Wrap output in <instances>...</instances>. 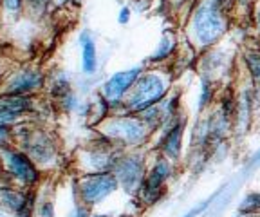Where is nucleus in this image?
<instances>
[{"instance_id":"obj_1","label":"nucleus","mask_w":260,"mask_h":217,"mask_svg":"<svg viewBox=\"0 0 260 217\" xmlns=\"http://www.w3.org/2000/svg\"><path fill=\"white\" fill-rule=\"evenodd\" d=\"M226 27L222 0H201L191 15V42L199 47H210L226 33Z\"/></svg>"},{"instance_id":"obj_7","label":"nucleus","mask_w":260,"mask_h":217,"mask_svg":"<svg viewBox=\"0 0 260 217\" xmlns=\"http://www.w3.org/2000/svg\"><path fill=\"white\" fill-rule=\"evenodd\" d=\"M172 176V165L167 158H159L155 160L152 170L145 176L141 189H139V196L141 201L146 205H154L155 201L161 197L162 187H165V181Z\"/></svg>"},{"instance_id":"obj_21","label":"nucleus","mask_w":260,"mask_h":217,"mask_svg":"<svg viewBox=\"0 0 260 217\" xmlns=\"http://www.w3.org/2000/svg\"><path fill=\"white\" fill-rule=\"evenodd\" d=\"M2 4L8 13H20L24 0H2Z\"/></svg>"},{"instance_id":"obj_27","label":"nucleus","mask_w":260,"mask_h":217,"mask_svg":"<svg viewBox=\"0 0 260 217\" xmlns=\"http://www.w3.org/2000/svg\"><path fill=\"white\" fill-rule=\"evenodd\" d=\"M92 217H107V215H92Z\"/></svg>"},{"instance_id":"obj_10","label":"nucleus","mask_w":260,"mask_h":217,"mask_svg":"<svg viewBox=\"0 0 260 217\" xmlns=\"http://www.w3.org/2000/svg\"><path fill=\"white\" fill-rule=\"evenodd\" d=\"M25 148H27V156L35 163L49 165L56 158V150H54L53 141H49L44 132H37V134H29L27 132Z\"/></svg>"},{"instance_id":"obj_12","label":"nucleus","mask_w":260,"mask_h":217,"mask_svg":"<svg viewBox=\"0 0 260 217\" xmlns=\"http://www.w3.org/2000/svg\"><path fill=\"white\" fill-rule=\"evenodd\" d=\"M119 158L109 150H90L85 152V158H81L80 163H83V170L87 174H98V172H112Z\"/></svg>"},{"instance_id":"obj_2","label":"nucleus","mask_w":260,"mask_h":217,"mask_svg":"<svg viewBox=\"0 0 260 217\" xmlns=\"http://www.w3.org/2000/svg\"><path fill=\"white\" fill-rule=\"evenodd\" d=\"M168 90H170V78L167 74L159 71L145 73L128 90V95L123 100V107L130 114H141L146 109L161 103L167 98Z\"/></svg>"},{"instance_id":"obj_5","label":"nucleus","mask_w":260,"mask_h":217,"mask_svg":"<svg viewBox=\"0 0 260 217\" xmlns=\"http://www.w3.org/2000/svg\"><path fill=\"white\" fill-rule=\"evenodd\" d=\"M0 154H2V160H4L6 170L16 183L24 184V187H32V184L38 183L40 172H38L37 163L25 152L6 147L0 150Z\"/></svg>"},{"instance_id":"obj_25","label":"nucleus","mask_w":260,"mask_h":217,"mask_svg":"<svg viewBox=\"0 0 260 217\" xmlns=\"http://www.w3.org/2000/svg\"><path fill=\"white\" fill-rule=\"evenodd\" d=\"M255 22H256V25H258V29H260V11L255 13Z\"/></svg>"},{"instance_id":"obj_23","label":"nucleus","mask_w":260,"mask_h":217,"mask_svg":"<svg viewBox=\"0 0 260 217\" xmlns=\"http://www.w3.org/2000/svg\"><path fill=\"white\" fill-rule=\"evenodd\" d=\"M11 138V131H9L8 123H0V147H4Z\"/></svg>"},{"instance_id":"obj_13","label":"nucleus","mask_w":260,"mask_h":217,"mask_svg":"<svg viewBox=\"0 0 260 217\" xmlns=\"http://www.w3.org/2000/svg\"><path fill=\"white\" fill-rule=\"evenodd\" d=\"M183 132H184L183 121L172 123L170 129H168L167 134H165V138H162L161 150L170 161L179 160V156H181V148H183Z\"/></svg>"},{"instance_id":"obj_24","label":"nucleus","mask_w":260,"mask_h":217,"mask_svg":"<svg viewBox=\"0 0 260 217\" xmlns=\"http://www.w3.org/2000/svg\"><path fill=\"white\" fill-rule=\"evenodd\" d=\"M128 20H130V8H123L121 11H119V24L125 25Z\"/></svg>"},{"instance_id":"obj_16","label":"nucleus","mask_w":260,"mask_h":217,"mask_svg":"<svg viewBox=\"0 0 260 217\" xmlns=\"http://www.w3.org/2000/svg\"><path fill=\"white\" fill-rule=\"evenodd\" d=\"M175 49V37L170 33H165L161 38V44H159L157 51L152 54V61H161V60H167Z\"/></svg>"},{"instance_id":"obj_19","label":"nucleus","mask_w":260,"mask_h":217,"mask_svg":"<svg viewBox=\"0 0 260 217\" xmlns=\"http://www.w3.org/2000/svg\"><path fill=\"white\" fill-rule=\"evenodd\" d=\"M35 213H37V217H56V213H54V203L49 197L37 201Z\"/></svg>"},{"instance_id":"obj_18","label":"nucleus","mask_w":260,"mask_h":217,"mask_svg":"<svg viewBox=\"0 0 260 217\" xmlns=\"http://www.w3.org/2000/svg\"><path fill=\"white\" fill-rule=\"evenodd\" d=\"M51 92H53V96H56V98H63L65 95H69V92H71V82H69V78H67L65 74H61V73L58 74V78L54 80Z\"/></svg>"},{"instance_id":"obj_22","label":"nucleus","mask_w":260,"mask_h":217,"mask_svg":"<svg viewBox=\"0 0 260 217\" xmlns=\"http://www.w3.org/2000/svg\"><path fill=\"white\" fill-rule=\"evenodd\" d=\"M211 98V87L208 82H204L203 85V92H201V102H199V109H203V107L208 105V102H210Z\"/></svg>"},{"instance_id":"obj_9","label":"nucleus","mask_w":260,"mask_h":217,"mask_svg":"<svg viewBox=\"0 0 260 217\" xmlns=\"http://www.w3.org/2000/svg\"><path fill=\"white\" fill-rule=\"evenodd\" d=\"M44 74L37 69H20L11 73L4 82V92L2 95H22L27 96L37 92L44 87Z\"/></svg>"},{"instance_id":"obj_14","label":"nucleus","mask_w":260,"mask_h":217,"mask_svg":"<svg viewBox=\"0 0 260 217\" xmlns=\"http://www.w3.org/2000/svg\"><path fill=\"white\" fill-rule=\"evenodd\" d=\"M81 67L85 74H94L98 69V54L96 45L89 35H81Z\"/></svg>"},{"instance_id":"obj_8","label":"nucleus","mask_w":260,"mask_h":217,"mask_svg":"<svg viewBox=\"0 0 260 217\" xmlns=\"http://www.w3.org/2000/svg\"><path fill=\"white\" fill-rule=\"evenodd\" d=\"M141 67H132L128 71H121V73L112 74L103 85V98L109 102L110 107H116L123 103L125 96L128 95V90L134 87V83L141 76Z\"/></svg>"},{"instance_id":"obj_11","label":"nucleus","mask_w":260,"mask_h":217,"mask_svg":"<svg viewBox=\"0 0 260 217\" xmlns=\"http://www.w3.org/2000/svg\"><path fill=\"white\" fill-rule=\"evenodd\" d=\"M32 109L29 96L22 95H0V123H11L20 114Z\"/></svg>"},{"instance_id":"obj_17","label":"nucleus","mask_w":260,"mask_h":217,"mask_svg":"<svg viewBox=\"0 0 260 217\" xmlns=\"http://www.w3.org/2000/svg\"><path fill=\"white\" fill-rule=\"evenodd\" d=\"M244 61L249 69L253 83L260 89V51H248L244 53Z\"/></svg>"},{"instance_id":"obj_26","label":"nucleus","mask_w":260,"mask_h":217,"mask_svg":"<svg viewBox=\"0 0 260 217\" xmlns=\"http://www.w3.org/2000/svg\"><path fill=\"white\" fill-rule=\"evenodd\" d=\"M253 160H255V161H256V160H260V150L256 152V154H255V158H253Z\"/></svg>"},{"instance_id":"obj_3","label":"nucleus","mask_w":260,"mask_h":217,"mask_svg":"<svg viewBox=\"0 0 260 217\" xmlns=\"http://www.w3.org/2000/svg\"><path fill=\"white\" fill-rule=\"evenodd\" d=\"M152 127L139 114H119L103 123V134L121 147H136L146 141Z\"/></svg>"},{"instance_id":"obj_4","label":"nucleus","mask_w":260,"mask_h":217,"mask_svg":"<svg viewBox=\"0 0 260 217\" xmlns=\"http://www.w3.org/2000/svg\"><path fill=\"white\" fill-rule=\"evenodd\" d=\"M119 187L118 179L112 172L85 174L78 183V196L80 201L87 206L100 205Z\"/></svg>"},{"instance_id":"obj_6","label":"nucleus","mask_w":260,"mask_h":217,"mask_svg":"<svg viewBox=\"0 0 260 217\" xmlns=\"http://www.w3.org/2000/svg\"><path fill=\"white\" fill-rule=\"evenodd\" d=\"M112 174L116 176L118 183L121 184L126 192H130V190H139L143 181H145V174H146L145 160H143L141 156H136V154L119 158V161L116 163V167H114Z\"/></svg>"},{"instance_id":"obj_15","label":"nucleus","mask_w":260,"mask_h":217,"mask_svg":"<svg viewBox=\"0 0 260 217\" xmlns=\"http://www.w3.org/2000/svg\"><path fill=\"white\" fill-rule=\"evenodd\" d=\"M27 201V194H22L18 190L13 189H2L0 190V203L4 206H8L9 210H13L15 213H18L22 210V206Z\"/></svg>"},{"instance_id":"obj_20","label":"nucleus","mask_w":260,"mask_h":217,"mask_svg":"<svg viewBox=\"0 0 260 217\" xmlns=\"http://www.w3.org/2000/svg\"><path fill=\"white\" fill-rule=\"evenodd\" d=\"M240 210H242V212L244 210H246V212H256V210H260V192H253L244 197Z\"/></svg>"}]
</instances>
